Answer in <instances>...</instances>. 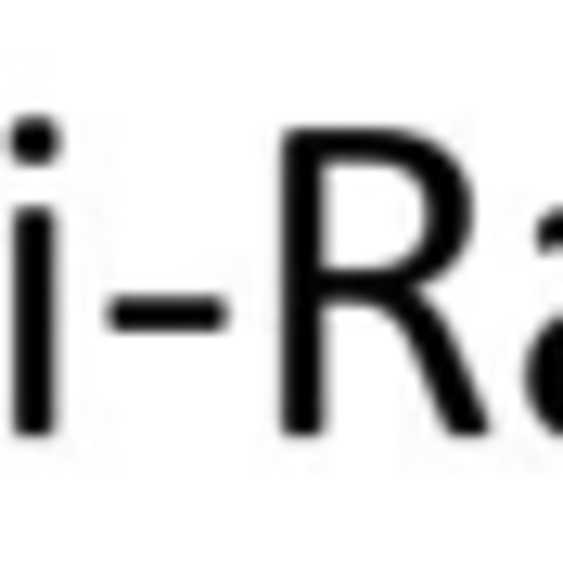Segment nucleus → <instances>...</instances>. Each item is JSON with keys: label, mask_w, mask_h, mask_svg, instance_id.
Masks as SVG:
<instances>
[{"label": "nucleus", "mask_w": 563, "mask_h": 563, "mask_svg": "<svg viewBox=\"0 0 563 563\" xmlns=\"http://www.w3.org/2000/svg\"><path fill=\"white\" fill-rule=\"evenodd\" d=\"M333 422V129L282 141V435Z\"/></svg>", "instance_id": "f257e3e1"}, {"label": "nucleus", "mask_w": 563, "mask_h": 563, "mask_svg": "<svg viewBox=\"0 0 563 563\" xmlns=\"http://www.w3.org/2000/svg\"><path fill=\"white\" fill-rule=\"evenodd\" d=\"M52 218H13V435H52Z\"/></svg>", "instance_id": "f03ea898"}, {"label": "nucleus", "mask_w": 563, "mask_h": 563, "mask_svg": "<svg viewBox=\"0 0 563 563\" xmlns=\"http://www.w3.org/2000/svg\"><path fill=\"white\" fill-rule=\"evenodd\" d=\"M218 295H103V333H218Z\"/></svg>", "instance_id": "7ed1b4c3"}]
</instances>
